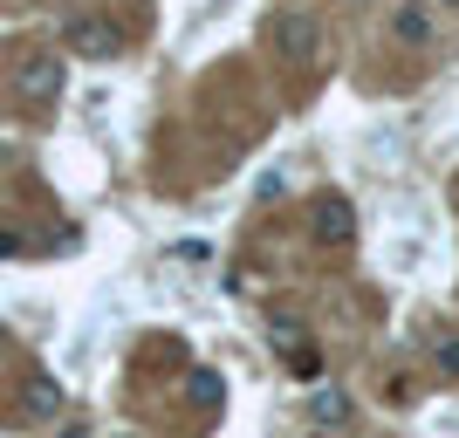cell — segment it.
I'll use <instances>...</instances> for the list:
<instances>
[{"mask_svg":"<svg viewBox=\"0 0 459 438\" xmlns=\"http://www.w3.org/2000/svg\"><path fill=\"white\" fill-rule=\"evenodd\" d=\"M274 48H281L288 62H302V69H316V62H323V21L316 14H281L274 21Z\"/></svg>","mask_w":459,"mask_h":438,"instance_id":"cell-1","label":"cell"},{"mask_svg":"<svg viewBox=\"0 0 459 438\" xmlns=\"http://www.w3.org/2000/svg\"><path fill=\"white\" fill-rule=\"evenodd\" d=\"M62 48L69 56H82V62H110L124 41H117V28L103 14H69V28H62Z\"/></svg>","mask_w":459,"mask_h":438,"instance_id":"cell-2","label":"cell"},{"mask_svg":"<svg viewBox=\"0 0 459 438\" xmlns=\"http://www.w3.org/2000/svg\"><path fill=\"white\" fill-rule=\"evenodd\" d=\"M14 90H21V103H56L62 96V56H21L14 62Z\"/></svg>","mask_w":459,"mask_h":438,"instance_id":"cell-3","label":"cell"},{"mask_svg":"<svg viewBox=\"0 0 459 438\" xmlns=\"http://www.w3.org/2000/svg\"><path fill=\"white\" fill-rule=\"evenodd\" d=\"M350 233H357L350 199H336V192H329V199H316V240H323V247H343Z\"/></svg>","mask_w":459,"mask_h":438,"instance_id":"cell-4","label":"cell"},{"mask_svg":"<svg viewBox=\"0 0 459 438\" xmlns=\"http://www.w3.org/2000/svg\"><path fill=\"white\" fill-rule=\"evenodd\" d=\"M21 411H28V418H56V411H62V383H56V377H28Z\"/></svg>","mask_w":459,"mask_h":438,"instance_id":"cell-5","label":"cell"},{"mask_svg":"<svg viewBox=\"0 0 459 438\" xmlns=\"http://www.w3.org/2000/svg\"><path fill=\"white\" fill-rule=\"evenodd\" d=\"M391 35H398L404 48H425V41H432V21H425V7H398V14H391Z\"/></svg>","mask_w":459,"mask_h":438,"instance_id":"cell-6","label":"cell"},{"mask_svg":"<svg viewBox=\"0 0 459 438\" xmlns=\"http://www.w3.org/2000/svg\"><path fill=\"white\" fill-rule=\"evenodd\" d=\"M192 404H199V411L220 404V377H212V370H192Z\"/></svg>","mask_w":459,"mask_h":438,"instance_id":"cell-7","label":"cell"},{"mask_svg":"<svg viewBox=\"0 0 459 438\" xmlns=\"http://www.w3.org/2000/svg\"><path fill=\"white\" fill-rule=\"evenodd\" d=\"M439 370H453V377H459V336H453V343H439Z\"/></svg>","mask_w":459,"mask_h":438,"instance_id":"cell-8","label":"cell"}]
</instances>
